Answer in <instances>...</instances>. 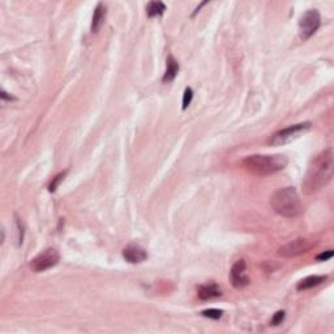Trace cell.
Returning a JSON list of instances; mask_svg holds the SVG:
<instances>
[{
	"mask_svg": "<svg viewBox=\"0 0 334 334\" xmlns=\"http://www.w3.org/2000/svg\"><path fill=\"white\" fill-rule=\"evenodd\" d=\"M67 174V171H64V173H61V174H59L58 176H55V179L54 180H52V183L51 184H50V192H54L55 190H56V187H58V184H59V182H60L61 179L64 178V175H66Z\"/></svg>",
	"mask_w": 334,
	"mask_h": 334,
	"instance_id": "18",
	"label": "cell"
},
{
	"mask_svg": "<svg viewBox=\"0 0 334 334\" xmlns=\"http://www.w3.org/2000/svg\"><path fill=\"white\" fill-rule=\"evenodd\" d=\"M288 163V159L282 154H274V156H255L245 157L242 161V166L245 170L257 175H270L278 171L283 170Z\"/></svg>",
	"mask_w": 334,
	"mask_h": 334,
	"instance_id": "3",
	"label": "cell"
},
{
	"mask_svg": "<svg viewBox=\"0 0 334 334\" xmlns=\"http://www.w3.org/2000/svg\"><path fill=\"white\" fill-rule=\"evenodd\" d=\"M166 11V6L162 2H150L147 7V13L149 17H157V16L163 15Z\"/></svg>",
	"mask_w": 334,
	"mask_h": 334,
	"instance_id": "14",
	"label": "cell"
},
{
	"mask_svg": "<svg viewBox=\"0 0 334 334\" xmlns=\"http://www.w3.org/2000/svg\"><path fill=\"white\" fill-rule=\"evenodd\" d=\"M192 98H193V90L191 89V88H187V89L184 90V95H183V110H185L188 106H190L191 102H192Z\"/></svg>",
	"mask_w": 334,
	"mask_h": 334,
	"instance_id": "16",
	"label": "cell"
},
{
	"mask_svg": "<svg viewBox=\"0 0 334 334\" xmlns=\"http://www.w3.org/2000/svg\"><path fill=\"white\" fill-rule=\"evenodd\" d=\"M2 98H3V99H8V101H15V98H13L12 95H11V97H9V95H7V93L4 92V90H3V92H2Z\"/></svg>",
	"mask_w": 334,
	"mask_h": 334,
	"instance_id": "20",
	"label": "cell"
},
{
	"mask_svg": "<svg viewBox=\"0 0 334 334\" xmlns=\"http://www.w3.org/2000/svg\"><path fill=\"white\" fill-rule=\"evenodd\" d=\"M197 295L201 300H211L222 295V290L216 283H205L197 288Z\"/></svg>",
	"mask_w": 334,
	"mask_h": 334,
	"instance_id": "10",
	"label": "cell"
},
{
	"mask_svg": "<svg viewBox=\"0 0 334 334\" xmlns=\"http://www.w3.org/2000/svg\"><path fill=\"white\" fill-rule=\"evenodd\" d=\"M201 315L204 317H209V319H213V320H218L221 319L222 315H223V312L221 311V309H216V308H211V309H205V311L201 312Z\"/></svg>",
	"mask_w": 334,
	"mask_h": 334,
	"instance_id": "15",
	"label": "cell"
},
{
	"mask_svg": "<svg viewBox=\"0 0 334 334\" xmlns=\"http://www.w3.org/2000/svg\"><path fill=\"white\" fill-rule=\"evenodd\" d=\"M106 20V7L103 3H98L94 9L92 18V33H98Z\"/></svg>",
	"mask_w": 334,
	"mask_h": 334,
	"instance_id": "11",
	"label": "cell"
},
{
	"mask_svg": "<svg viewBox=\"0 0 334 334\" xmlns=\"http://www.w3.org/2000/svg\"><path fill=\"white\" fill-rule=\"evenodd\" d=\"M273 211L286 218H295L303 212L302 200L294 187H285L276 191L270 197Z\"/></svg>",
	"mask_w": 334,
	"mask_h": 334,
	"instance_id": "2",
	"label": "cell"
},
{
	"mask_svg": "<svg viewBox=\"0 0 334 334\" xmlns=\"http://www.w3.org/2000/svg\"><path fill=\"white\" fill-rule=\"evenodd\" d=\"M331 257H333V251L328 249L326 252H323L321 255H319V256L316 257V260L317 261H328V260H330Z\"/></svg>",
	"mask_w": 334,
	"mask_h": 334,
	"instance_id": "19",
	"label": "cell"
},
{
	"mask_svg": "<svg viewBox=\"0 0 334 334\" xmlns=\"http://www.w3.org/2000/svg\"><path fill=\"white\" fill-rule=\"evenodd\" d=\"M166 63H167L166 72H164L163 78H162V81H163L164 84L171 82V81L176 77V75H178V72H179V64H178V61L173 58V56H169Z\"/></svg>",
	"mask_w": 334,
	"mask_h": 334,
	"instance_id": "13",
	"label": "cell"
},
{
	"mask_svg": "<svg viewBox=\"0 0 334 334\" xmlns=\"http://www.w3.org/2000/svg\"><path fill=\"white\" fill-rule=\"evenodd\" d=\"M321 24V16L316 9H309L300 17L299 20V35L303 40L308 39L309 37L317 32Z\"/></svg>",
	"mask_w": 334,
	"mask_h": 334,
	"instance_id": "5",
	"label": "cell"
},
{
	"mask_svg": "<svg viewBox=\"0 0 334 334\" xmlns=\"http://www.w3.org/2000/svg\"><path fill=\"white\" fill-rule=\"evenodd\" d=\"M59 259H60V256H59L58 251L55 248H47L32 260L30 268L35 273H40V272H45L56 265L59 262Z\"/></svg>",
	"mask_w": 334,
	"mask_h": 334,
	"instance_id": "6",
	"label": "cell"
},
{
	"mask_svg": "<svg viewBox=\"0 0 334 334\" xmlns=\"http://www.w3.org/2000/svg\"><path fill=\"white\" fill-rule=\"evenodd\" d=\"M123 257L131 264H140L148 259V254L140 245L130 244L123 249Z\"/></svg>",
	"mask_w": 334,
	"mask_h": 334,
	"instance_id": "9",
	"label": "cell"
},
{
	"mask_svg": "<svg viewBox=\"0 0 334 334\" xmlns=\"http://www.w3.org/2000/svg\"><path fill=\"white\" fill-rule=\"evenodd\" d=\"M312 245L314 244H312L311 240L304 239V238H298V239L282 245V247L278 249V255L282 257H286V259L297 257L305 254V252H308L312 248Z\"/></svg>",
	"mask_w": 334,
	"mask_h": 334,
	"instance_id": "7",
	"label": "cell"
},
{
	"mask_svg": "<svg viewBox=\"0 0 334 334\" xmlns=\"http://www.w3.org/2000/svg\"><path fill=\"white\" fill-rule=\"evenodd\" d=\"M230 280L234 287L243 288L249 285V277L247 274V264L244 260H238L230 272Z\"/></svg>",
	"mask_w": 334,
	"mask_h": 334,
	"instance_id": "8",
	"label": "cell"
},
{
	"mask_svg": "<svg viewBox=\"0 0 334 334\" xmlns=\"http://www.w3.org/2000/svg\"><path fill=\"white\" fill-rule=\"evenodd\" d=\"M283 320H285V311L276 312V315H274L273 319H272V321H270V325H273V326L280 325V324H282Z\"/></svg>",
	"mask_w": 334,
	"mask_h": 334,
	"instance_id": "17",
	"label": "cell"
},
{
	"mask_svg": "<svg viewBox=\"0 0 334 334\" xmlns=\"http://www.w3.org/2000/svg\"><path fill=\"white\" fill-rule=\"evenodd\" d=\"M326 278H328L326 276H309L307 277V278H303L302 281H299L297 288L299 291L308 290V288L315 287V286L321 285L324 281H326Z\"/></svg>",
	"mask_w": 334,
	"mask_h": 334,
	"instance_id": "12",
	"label": "cell"
},
{
	"mask_svg": "<svg viewBox=\"0 0 334 334\" xmlns=\"http://www.w3.org/2000/svg\"><path fill=\"white\" fill-rule=\"evenodd\" d=\"M309 128H311V123H308V121H307V123L295 124V126H291V127L285 128V130H281L274 133L270 137V140H269V142H270L272 145H274V147L288 144V142L294 141L298 137H300V136L307 132Z\"/></svg>",
	"mask_w": 334,
	"mask_h": 334,
	"instance_id": "4",
	"label": "cell"
},
{
	"mask_svg": "<svg viewBox=\"0 0 334 334\" xmlns=\"http://www.w3.org/2000/svg\"><path fill=\"white\" fill-rule=\"evenodd\" d=\"M333 149L328 148L317 154L309 163L302 183L303 192L305 195H312L325 187L333 178Z\"/></svg>",
	"mask_w": 334,
	"mask_h": 334,
	"instance_id": "1",
	"label": "cell"
}]
</instances>
